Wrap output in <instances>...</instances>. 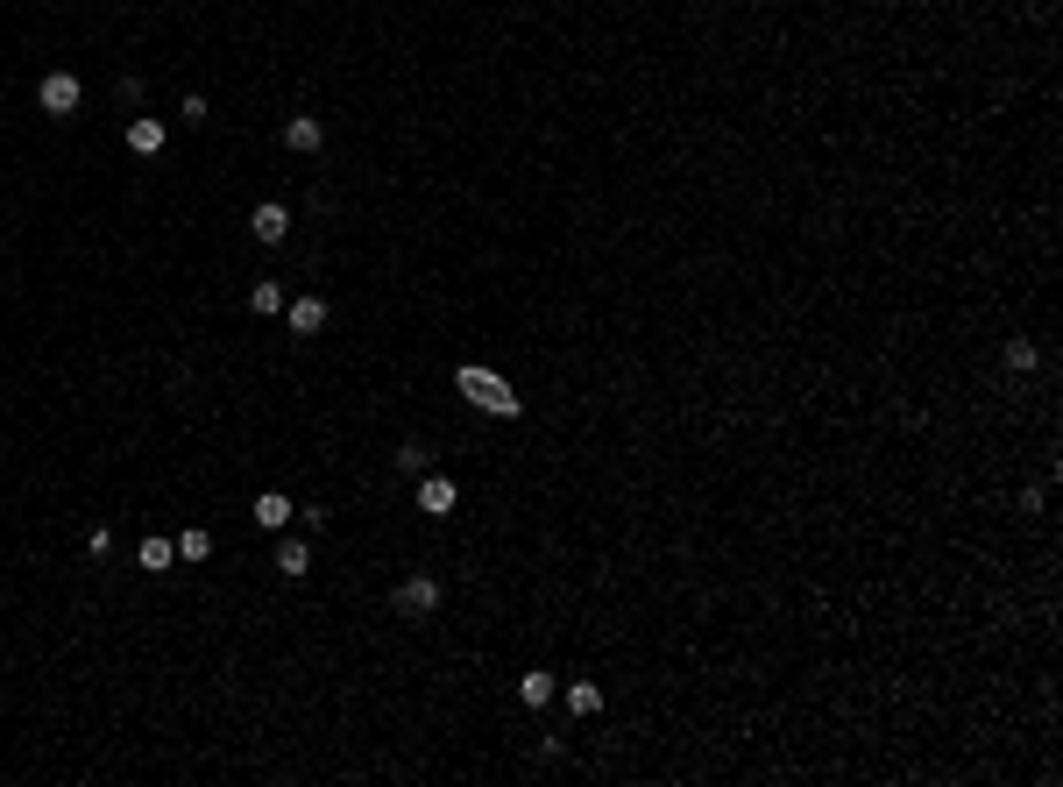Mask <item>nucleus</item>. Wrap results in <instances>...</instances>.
Segmentation results:
<instances>
[{"instance_id":"6e6552de","label":"nucleus","mask_w":1063,"mask_h":787,"mask_svg":"<svg viewBox=\"0 0 1063 787\" xmlns=\"http://www.w3.org/2000/svg\"><path fill=\"white\" fill-rule=\"evenodd\" d=\"M560 695V674H546V667H532V674H518V702L525 710H546V702Z\"/></svg>"},{"instance_id":"9d476101","label":"nucleus","mask_w":1063,"mask_h":787,"mask_svg":"<svg viewBox=\"0 0 1063 787\" xmlns=\"http://www.w3.org/2000/svg\"><path fill=\"white\" fill-rule=\"evenodd\" d=\"M163 135H171V128H163L156 114H135V121H128V149H135V156H156Z\"/></svg>"},{"instance_id":"ddd939ff","label":"nucleus","mask_w":1063,"mask_h":787,"mask_svg":"<svg viewBox=\"0 0 1063 787\" xmlns=\"http://www.w3.org/2000/svg\"><path fill=\"white\" fill-rule=\"evenodd\" d=\"M567 710H575V717H596V710H603V688H596V681H567Z\"/></svg>"},{"instance_id":"7ed1b4c3","label":"nucleus","mask_w":1063,"mask_h":787,"mask_svg":"<svg viewBox=\"0 0 1063 787\" xmlns=\"http://www.w3.org/2000/svg\"><path fill=\"white\" fill-rule=\"evenodd\" d=\"M36 100H43V114H78V100H86V86H78L71 71H43V86H36Z\"/></svg>"},{"instance_id":"f8f14e48","label":"nucleus","mask_w":1063,"mask_h":787,"mask_svg":"<svg viewBox=\"0 0 1063 787\" xmlns=\"http://www.w3.org/2000/svg\"><path fill=\"white\" fill-rule=\"evenodd\" d=\"M305 568H312V546H305V539H277V575L298 582Z\"/></svg>"},{"instance_id":"423d86ee","label":"nucleus","mask_w":1063,"mask_h":787,"mask_svg":"<svg viewBox=\"0 0 1063 787\" xmlns=\"http://www.w3.org/2000/svg\"><path fill=\"white\" fill-rule=\"evenodd\" d=\"M249 518H256V525H263V532H284V525H291V518H298V504H291V497H284V490H263V497H256V511H249Z\"/></svg>"},{"instance_id":"f3484780","label":"nucleus","mask_w":1063,"mask_h":787,"mask_svg":"<svg viewBox=\"0 0 1063 787\" xmlns=\"http://www.w3.org/2000/svg\"><path fill=\"white\" fill-rule=\"evenodd\" d=\"M178 121L199 128V121H206V93H185V100H178Z\"/></svg>"},{"instance_id":"39448f33","label":"nucleus","mask_w":1063,"mask_h":787,"mask_svg":"<svg viewBox=\"0 0 1063 787\" xmlns=\"http://www.w3.org/2000/svg\"><path fill=\"white\" fill-rule=\"evenodd\" d=\"M454 504H461L454 476H426V483H419V511H426V518H454Z\"/></svg>"},{"instance_id":"f03ea898","label":"nucleus","mask_w":1063,"mask_h":787,"mask_svg":"<svg viewBox=\"0 0 1063 787\" xmlns=\"http://www.w3.org/2000/svg\"><path fill=\"white\" fill-rule=\"evenodd\" d=\"M390 603H397V617H433V610H440V582H433V575H404V582L390 589Z\"/></svg>"},{"instance_id":"4468645a","label":"nucleus","mask_w":1063,"mask_h":787,"mask_svg":"<svg viewBox=\"0 0 1063 787\" xmlns=\"http://www.w3.org/2000/svg\"><path fill=\"white\" fill-rule=\"evenodd\" d=\"M249 305L263 312V320H277V312H284V284H270V277H263V284L249 291Z\"/></svg>"},{"instance_id":"1a4fd4ad","label":"nucleus","mask_w":1063,"mask_h":787,"mask_svg":"<svg viewBox=\"0 0 1063 787\" xmlns=\"http://www.w3.org/2000/svg\"><path fill=\"white\" fill-rule=\"evenodd\" d=\"M319 142H326V128H319L312 114H291V121H284V149H298V156H319Z\"/></svg>"},{"instance_id":"dca6fc26","label":"nucleus","mask_w":1063,"mask_h":787,"mask_svg":"<svg viewBox=\"0 0 1063 787\" xmlns=\"http://www.w3.org/2000/svg\"><path fill=\"white\" fill-rule=\"evenodd\" d=\"M397 468H404V476H419V468H426V440H404V447H397Z\"/></svg>"},{"instance_id":"2eb2a0df","label":"nucleus","mask_w":1063,"mask_h":787,"mask_svg":"<svg viewBox=\"0 0 1063 787\" xmlns=\"http://www.w3.org/2000/svg\"><path fill=\"white\" fill-rule=\"evenodd\" d=\"M206 554H213V532H206V525H192V532L178 539V561H206Z\"/></svg>"},{"instance_id":"20e7f679","label":"nucleus","mask_w":1063,"mask_h":787,"mask_svg":"<svg viewBox=\"0 0 1063 787\" xmlns=\"http://www.w3.org/2000/svg\"><path fill=\"white\" fill-rule=\"evenodd\" d=\"M284 320H291V334H298V341H319V334H326V320H334V305H326V298H291V305H284Z\"/></svg>"},{"instance_id":"9b49d317","label":"nucleus","mask_w":1063,"mask_h":787,"mask_svg":"<svg viewBox=\"0 0 1063 787\" xmlns=\"http://www.w3.org/2000/svg\"><path fill=\"white\" fill-rule=\"evenodd\" d=\"M135 561H142L149 575H171V561H178V546H171V539H163V532H149V539L135 546Z\"/></svg>"},{"instance_id":"a211bd4d","label":"nucleus","mask_w":1063,"mask_h":787,"mask_svg":"<svg viewBox=\"0 0 1063 787\" xmlns=\"http://www.w3.org/2000/svg\"><path fill=\"white\" fill-rule=\"evenodd\" d=\"M1007 369H1035V341H1007Z\"/></svg>"},{"instance_id":"0eeeda50","label":"nucleus","mask_w":1063,"mask_h":787,"mask_svg":"<svg viewBox=\"0 0 1063 787\" xmlns=\"http://www.w3.org/2000/svg\"><path fill=\"white\" fill-rule=\"evenodd\" d=\"M249 234H256V242H263V249H277V242H284V234H291V213H284V206L270 199V206H256V220H249Z\"/></svg>"},{"instance_id":"f257e3e1","label":"nucleus","mask_w":1063,"mask_h":787,"mask_svg":"<svg viewBox=\"0 0 1063 787\" xmlns=\"http://www.w3.org/2000/svg\"><path fill=\"white\" fill-rule=\"evenodd\" d=\"M454 390H461V398H468L475 412H489V419H518V412H525V398H518V390H511L504 376L475 369V362H461V369H454Z\"/></svg>"}]
</instances>
